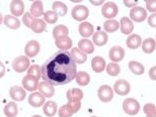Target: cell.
Returning a JSON list of instances; mask_svg holds the SVG:
<instances>
[{"label":"cell","mask_w":156,"mask_h":117,"mask_svg":"<svg viewBox=\"0 0 156 117\" xmlns=\"http://www.w3.org/2000/svg\"><path fill=\"white\" fill-rule=\"evenodd\" d=\"M77 68L68 52H57L42 66L44 81L53 86H61L75 79Z\"/></svg>","instance_id":"cell-1"},{"label":"cell","mask_w":156,"mask_h":117,"mask_svg":"<svg viewBox=\"0 0 156 117\" xmlns=\"http://www.w3.org/2000/svg\"><path fill=\"white\" fill-rule=\"evenodd\" d=\"M123 109L124 111L129 115H136L138 114L140 110V104L134 98H127L123 102Z\"/></svg>","instance_id":"cell-2"},{"label":"cell","mask_w":156,"mask_h":117,"mask_svg":"<svg viewBox=\"0 0 156 117\" xmlns=\"http://www.w3.org/2000/svg\"><path fill=\"white\" fill-rule=\"evenodd\" d=\"M30 59L27 56H20L12 62V69L17 73H23L30 68Z\"/></svg>","instance_id":"cell-3"},{"label":"cell","mask_w":156,"mask_h":117,"mask_svg":"<svg viewBox=\"0 0 156 117\" xmlns=\"http://www.w3.org/2000/svg\"><path fill=\"white\" fill-rule=\"evenodd\" d=\"M119 13V7L115 2L108 1L105 2L104 5H102L101 8V14L102 16L108 18V19H113L118 15Z\"/></svg>","instance_id":"cell-4"},{"label":"cell","mask_w":156,"mask_h":117,"mask_svg":"<svg viewBox=\"0 0 156 117\" xmlns=\"http://www.w3.org/2000/svg\"><path fill=\"white\" fill-rule=\"evenodd\" d=\"M71 15L76 21H80L82 22L88 17L89 15V10L86 6L84 5H76L74 6L72 11H71Z\"/></svg>","instance_id":"cell-5"},{"label":"cell","mask_w":156,"mask_h":117,"mask_svg":"<svg viewBox=\"0 0 156 117\" xmlns=\"http://www.w3.org/2000/svg\"><path fill=\"white\" fill-rule=\"evenodd\" d=\"M98 96L99 100L104 103H108L114 98V90L111 86L108 85H102L98 88Z\"/></svg>","instance_id":"cell-6"},{"label":"cell","mask_w":156,"mask_h":117,"mask_svg":"<svg viewBox=\"0 0 156 117\" xmlns=\"http://www.w3.org/2000/svg\"><path fill=\"white\" fill-rule=\"evenodd\" d=\"M130 17L135 22H142L147 17V11L141 6H135L134 8L131 9Z\"/></svg>","instance_id":"cell-7"},{"label":"cell","mask_w":156,"mask_h":117,"mask_svg":"<svg viewBox=\"0 0 156 117\" xmlns=\"http://www.w3.org/2000/svg\"><path fill=\"white\" fill-rule=\"evenodd\" d=\"M114 90L118 95H121V96L128 95L130 93V90H131L130 83L124 79H119L118 81H116V83H115Z\"/></svg>","instance_id":"cell-8"},{"label":"cell","mask_w":156,"mask_h":117,"mask_svg":"<svg viewBox=\"0 0 156 117\" xmlns=\"http://www.w3.org/2000/svg\"><path fill=\"white\" fill-rule=\"evenodd\" d=\"M39 80L36 79L35 77L32 76H24L23 79V87L24 90L30 91V92H35L36 90L39 89Z\"/></svg>","instance_id":"cell-9"},{"label":"cell","mask_w":156,"mask_h":117,"mask_svg":"<svg viewBox=\"0 0 156 117\" xmlns=\"http://www.w3.org/2000/svg\"><path fill=\"white\" fill-rule=\"evenodd\" d=\"M40 44L35 39H32L26 45V48H24V54L26 56L30 59V58H35L37 55L39 54L40 52Z\"/></svg>","instance_id":"cell-10"},{"label":"cell","mask_w":156,"mask_h":117,"mask_svg":"<svg viewBox=\"0 0 156 117\" xmlns=\"http://www.w3.org/2000/svg\"><path fill=\"white\" fill-rule=\"evenodd\" d=\"M125 57V50L120 45H115V47L111 48L110 52H108V58L113 63H119L124 59Z\"/></svg>","instance_id":"cell-11"},{"label":"cell","mask_w":156,"mask_h":117,"mask_svg":"<svg viewBox=\"0 0 156 117\" xmlns=\"http://www.w3.org/2000/svg\"><path fill=\"white\" fill-rule=\"evenodd\" d=\"M9 95H10L11 99H13L14 101H23L27 97L26 90L23 87H20V86H12V87H10Z\"/></svg>","instance_id":"cell-12"},{"label":"cell","mask_w":156,"mask_h":117,"mask_svg":"<svg viewBox=\"0 0 156 117\" xmlns=\"http://www.w3.org/2000/svg\"><path fill=\"white\" fill-rule=\"evenodd\" d=\"M39 91L45 98L46 97L47 98H51V97L54 96V94H55L54 86L49 84V83L46 82V81L41 82L39 84Z\"/></svg>","instance_id":"cell-13"},{"label":"cell","mask_w":156,"mask_h":117,"mask_svg":"<svg viewBox=\"0 0 156 117\" xmlns=\"http://www.w3.org/2000/svg\"><path fill=\"white\" fill-rule=\"evenodd\" d=\"M78 32H79L80 35L84 38H87L89 36L93 35V32H94V27L90 22H81L79 24V27H78Z\"/></svg>","instance_id":"cell-14"},{"label":"cell","mask_w":156,"mask_h":117,"mask_svg":"<svg viewBox=\"0 0 156 117\" xmlns=\"http://www.w3.org/2000/svg\"><path fill=\"white\" fill-rule=\"evenodd\" d=\"M29 104L33 107H38L44 106L45 104V97L43 96L40 92H34L29 96Z\"/></svg>","instance_id":"cell-15"},{"label":"cell","mask_w":156,"mask_h":117,"mask_svg":"<svg viewBox=\"0 0 156 117\" xmlns=\"http://www.w3.org/2000/svg\"><path fill=\"white\" fill-rule=\"evenodd\" d=\"M108 33L105 32H102V30H98V32L93 33V35H92L93 44L95 45H98V47H102V45H105L108 42Z\"/></svg>","instance_id":"cell-16"},{"label":"cell","mask_w":156,"mask_h":117,"mask_svg":"<svg viewBox=\"0 0 156 117\" xmlns=\"http://www.w3.org/2000/svg\"><path fill=\"white\" fill-rule=\"evenodd\" d=\"M10 12L13 14V16H21L24 14V3L20 0H13L10 2Z\"/></svg>","instance_id":"cell-17"},{"label":"cell","mask_w":156,"mask_h":117,"mask_svg":"<svg viewBox=\"0 0 156 117\" xmlns=\"http://www.w3.org/2000/svg\"><path fill=\"white\" fill-rule=\"evenodd\" d=\"M71 58L73 59V61L75 62V64L77 65H82L86 62L87 60V55L84 54L83 52H81L78 48H72L71 50Z\"/></svg>","instance_id":"cell-18"},{"label":"cell","mask_w":156,"mask_h":117,"mask_svg":"<svg viewBox=\"0 0 156 117\" xmlns=\"http://www.w3.org/2000/svg\"><path fill=\"white\" fill-rule=\"evenodd\" d=\"M121 32L124 35H131L134 30V24L132 20L128 17H122L120 21Z\"/></svg>","instance_id":"cell-19"},{"label":"cell","mask_w":156,"mask_h":117,"mask_svg":"<svg viewBox=\"0 0 156 117\" xmlns=\"http://www.w3.org/2000/svg\"><path fill=\"white\" fill-rule=\"evenodd\" d=\"M66 97L68 99V102H77V101H81L83 98V92L81 89H70L67 91Z\"/></svg>","instance_id":"cell-20"},{"label":"cell","mask_w":156,"mask_h":117,"mask_svg":"<svg viewBox=\"0 0 156 117\" xmlns=\"http://www.w3.org/2000/svg\"><path fill=\"white\" fill-rule=\"evenodd\" d=\"M56 47H58L61 51L67 52V50H70L72 48V39L69 36H64V38H60L55 39Z\"/></svg>","instance_id":"cell-21"},{"label":"cell","mask_w":156,"mask_h":117,"mask_svg":"<svg viewBox=\"0 0 156 117\" xmlns=\"http://www.w3.org/2000/svg\"><path fill=\"white\" fill-rule=\"evenodd\" d=\"M78 48L86 55L92 54L94 52V45L87 38H83L78 42Z\"/></svg>","instance_id":"cell-22"},{"label":"cell","mask_w":156,"mask_h":117,"mask_svg":"<svg viewBox=\"0 0 156 117\" xmlns=\"http://www.w3.org/2000/svg\"><path fill=\"white\" fill-rule=\"evenodd\" d=\"M91 68L95 73H101L107 68L105 59L101 57H94L91 61Z\"/></svg>","instance_id":"cell-23"},{"label":"cell","mask_w":156,"mask_h":117,"mask_svg":"<svg viewBox=\"0 0 156 117\" xmlns=\"http://www.w3.org/2000/svg\"><path fill=\"white\" fill-rule=\"evenodd\" d=\"M3 23L5 24V26H7L10 29H17L20 26V21L18 20V18L9 14L5 15L3 17Z\"/></svg>","instance_id":"cell-24"},{"label":"cell","mask_w":156,"mask_h":117,"mask_svg":"<svg viewBox=\"0 0 156 117\" xmlns=\"http://www.w3.org/2000/svg\"><path fill=\"white\" fill-rule=\"evenodd\" d=\"M127 47L131 50H137L142 45V38L139 35H130L126 41Z\"/></svg>","instance_id":"cell-25"},{"label":"cell","mask_w":156,"mask_h":117,"mask_svg":"<svg viewBox=\"0 0 156 117\" xmlns=\"http://www.w3.org/2000/svg\"><path fill=\"white\" fill-rule=\"evenodd\" d=\"M57 109H58V106L55 101H48V102H46L43 106L44 114L48 117L54 116L56 113H57Z\"/></svg>","instance_id":"cell-26"},{"label":"cell","mask_w":156,"mask_h":117,"mask_svg":"<svg viewBox=\"0 0 156 117\" xmlns=\"http://www.w3.org/2000/svg\"><path fill=\"white\" fill-rule=\"evenodd\" d=\"M30 13L33 17L38 18L44 14V6L42 1H34L30 9Z\"/></svg>","instance_id":"cell-27"},{"label":"cell","mask_w":156,"mask_h":117,"mask_svg":"<svg viewBox=\"0 0 156 117\" xmlns=\"http://www.w3.org/2000/svg\"><path fill=\"white\" fill-rule=\"evenodd\" d=\"M141 48H142V51L144 52L145 54H152L156 48L155 39L151 38L144 39L141 45Z\"/></svg>","instance_id":"cell-28"},{"label":"cell","mask_w":156,"mask_h":117,"mask_svg":"<svg viewBox=\"0 0 156 117\" xmlns=\"http://www.w3.org/2000/svg\"><path fill=\"white\" fill-rule=\"evenodd\" d=\"M52 8H53V11H54L58 16L59 15H60V16H64V15H66L68 11L66 4L61 1H55L52 4Z\"/></svg>","instance_id":"cell-29"},{"label":"cell","mask_w":156,"mask_h":117,"mask_svg":"<svg viewBox=\"0 0 156 117\" xmlns=\"http://www.w3.org/2000/svg\"><path fill=\"white\" fill-rule=\"evenodd\" d=\"M3 112L6 117H15L18 113L17 105L14 102H9L4 106L3 108Z\"/></svg>","instance_id":"cell-30"},{"label":"cell","mask_w":156,"mask_h":117,"mask_svg":"<svg viewBox=\"0 0 156 117\" xmlns=\"http://www.w3.org/2000/svg\"><path fill=\"white\" fill-rule=\"evenodd\" d=\"M68 33H69L68 27L60 24V25H57L56 27H54V29H53V38L55 39L64 38V36H68Z\"/></svg>","instance_id":"cell-31"},{"label":"cell","mask_w":156,"mask_h":117,"mask_svg":"<svg viewBox=\"0 0 156 117\" xmlns=\"http://www.w3.org/2000/svg\"><path fill=\"white\" fill-rule=\"evenodd\" d=\"M75 80H76V83L79 86H86V85H88L90 82V76L88 73L80 71V72H77Z\"/></svg>","instance_id":"cell-32"},{"label":"cell","mask_w":156,"mask_h":117,"mask_svg":"<svg viewBox=\"0 0 156 117\" xmlns=\"http://www.w3.org/2000/svg\"><path fill=\"white\" fill-rule=\"evenodd\" d=\"M129 69L131 70V72L135 75H142L144 74V71H145V68L144 66L139 63V62H136V61H131L129 63Z\"/></svg>","instance_id":"cell-33"},{"label":"cell","mask_w":156,"mask_h":117,"mask_svg":"<svg viewBox=\"0 0 156 117\" xmlns=\"http://www.w3.org/2000/svg\"><path fill=\"white\" fill-rule=\"evenodd\" d=\"M120 27V22L115 19H108L104 22V29L105 32H115Z\"/></svg>","instance_id":"cell-34"},{"label":"cell","mask_w":156,"mask_h":117,"mask_svg":"<svg viewBox=\"0 0 156 117\" xmlns=\"http://www.w3.org/2000/svg\"><path fill=\"white\" fill-rule=\"evenodd\" d=\"M74 113L75 112H74L73 108L68 103L65 104V105H63V106H61L60 109L58 110L59 117H71Z\"/></svg>","instance_id":"cell-35"},{"label":"cell","mask_w":156,"mask_h":117,"mask_svg":"<svg viewBox=\"0 0 156 117\" xmlns=\"http://www.w3.org/2000/svg\"><path fill=\"white\" fill-rule=\"evenodd\" d=\"M27 75L35 77L36 79H40L42 77V68L39 67L38 65H32L27 69Z\"/></svg>","instance_id":"cell-36"},{"label":"cell","mask_w":156,"mask_h":117,"mask_svg":"<svg viewBox=\"0 0 156 117\" xmlns=\"http://www.w3.org/2000/svg\"><path fill=\"white\" fill-rule=\"evenodd\" d=\"M43 16H44V21H46V22H48L50 24L57 22V20H58V15L53 10H48V11L44 12Z\"/></svg>","instance_id":"cell-37"},{"label":"cell","mask_w":156,"mask_h":117,"mask_svg":"<svg viewBox=\"0 0 156 117\" xmlns=\"http://www.w3.org/2000/svg\"><path fill=\"white\" fill-rule=\"evenodd\" d=\"M30 29L35 33H42L46 30V22L43 19H38L37 18L36 22L34 23V25Z\"/></svg>","instance_id":"cell-38"},{"label":"cell","mask_w":156,"mask_h":117,"mask_svg":"<svg viewBox=\"0 0 156 117\" xmlns=\"http://www.w3.org/2000/svg\"><path fill=\"white\" fill-rule=\"evenodd\" d=\"M107 73L112 77H116L121 73V68L117 63H110L107 66Z\"/></svg>","instance_id":"cell-39"},{"label":"cell","mask_w":156,"mask_h":117,"mask_svg":"<svg viewBox=\"0 0 156 117\" xmlns=\"http://www.w3.org/2000/svg\"><path fill=\"white\" fill-rule=\"evenodd\" d=\"M36 20H37V18L33 17L32 15H30V12H27V13H24L23 16V22L24 23V25L27 26L29 28H32L33 25H34V23L36 22Z\"/></svg>","instance_id":"cell-40"},{"label":"cell","mask_w":156,"mask_h":117,"mask_svg":"<svg viewBox=\"0 0 156 117\" xmlns=\"http://www.w3.org/2000/svg\"><path fill=\"white\" fill-rule=\"evenodd\" d=\"M143 110H144L146 117H152L156 113V107L154 104H152V103L145 104L144 107H143Z\"/></svg>","instance_id":"cell-41"},{"label":"cell","mask_w":156,"mask_h":117,"mask_svg":"<svg viewBox=\"0 0 156 117\" xmlns=\"http://www.w3.org/2000/svg\"><path fill=\"white\" fill-rule=\"evenodd\" d=\"M146 8L148 11L156 13V0H147L146 1Z\"/></svg>","instance_id":"cell-42"},{"label":"cell","mask_w":156,"mask_h":117,"mask_svg":"<svg viewBox=\"0 0 156 117\" xmlns=\"http://www.w3.org/2000/svg\"><path fill=\"white\" fill-rule=\"evenodd\" d=\"M148 24L151 27H156V13L150 14V16L148 17Z\"/></svg>","instance_id":"cell-43"},{"label":"cell","mask_w":156,"mask_h":117,"mask_svg":"<svg viewBox=\"0 0 156 117\" xmlns=\"http://www.w3.org/2000/svg\"><path fill=\"white\" fill-rule=\"evenodd\" d=\"M68 104H69V105L72 107L75 113L77 111H79L80 108H81V102H80V101H77V102H68Z\"/></svg>","instance_id":"cell-44"},{"label":"cell","mask_w":156,"mask_h":117,"mask_svg":"<svg viewBox=\"0 0 156 117\" xmlns=\"http://www.w3.org/2000/svg\"><path fill=\"white\" fill-rule=\"evenodd\" d=\"M149 77H150L151 80L156 81V66L152 67L151 69L149 70Z\"/></svg>","instance_id":"cell-45"},{"label":"cell","mask_w":156,"mask_h":117,"mask_svg":"<svg viewBox=\"0 0 156 117\" xmlns=\"http://www.w3.org/2000/svg\"><path fill=\"white\" fill-rule=\"evenodd\" d=\"M137 2H138L137 0H135V1H134V0H133V1H131V0H125V1H124V4L126 5L127 7H133V8H134V7L136 6Z\"/></svg>","instance_id":"cell-46"},{"label":"cell","mask_w":156,"mask_h":117,"mask_svg":"<svg viewBox=\"0 0 156 117\" xmlns=\"http://www.w3.org/2000/svg\"><path fill=\"white\" fill-rule=\"evenodd\" d=\"M5 75V66L2 62H0V79Z\"/></svg>","instance_id":"cell-47"},{"label":"cell","mask_w":156,"mask_h":117,"mask_svg":"<svg viewBox=\"0 0 156 117\" xmlns=\"http://www.w3.org/2000/svg\"><path fill=\"white\" fill-rule=\"evenodd\" d=\"M91 4H94V5H101L104 1H90Z\"/></svg>","instance_id":"cell-48"},{"label":"cell","mask_w":156,"mask_h":117,"mask_svg":"<svg viewBox=\"0 0 156 117\" xmlns=\"http://www.w3.org/2000/svg\"><path fill=\"white\" fill-rule=\"evenodd\" d=\"M3 23V16H2V14L0 13V25Z\"/></svg>","instance_id":"cell-49"},{"label":"cell","mask_w":156,"mask_h":117,"mask_svg":"<svg viewBox=\"0 0 156 117\" xmlns=\"http://www.w3.org/2000/svg\"><path fill=\"white\" fill-rule=\"evenodd\" d=\"M32 117H42V116H41V115H33Z\"/></svg>","instance_id":"cell-50"},{"label":"cell","mask_w":156,"mask_h":117,"mask_svg":"<svg viewBox=\"0 0 156 117\" xmlns=\"http://www.w3.org/2000/svg\"><path fill=\"white\" fill-rule=\"evenodd\" d=\"M152 117H156V113H155V114H154L153 116H152Z\"/></svg>","instance_id":"cell-51"},{"label":"cell","mask_w":156,"mask_h":117,"mask_svg":"<svg viewBox=\"0 0 156 117\" xmlns=\"http://www.w3.org/2000/svg\"><path fill=\"white\" fill-rule=\"evenodd\" d=\"M91 117H98V116H91Z\"/></svg>","instance_id":"cell-52"}]
</instances>
